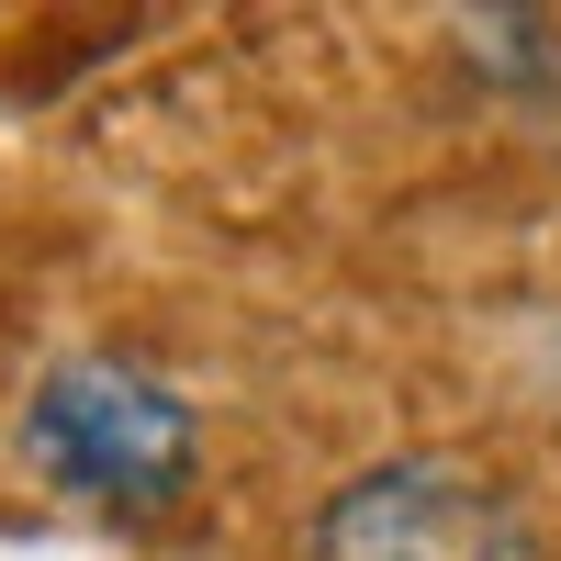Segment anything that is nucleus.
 <instances>
[{"mask_svg":"<svg viewBox=\"0 0 561 561\" xmlns=\"http://www.w3.org/2000/svg\"><path fill=\"white\" fill-rule=\"evenodd\" d=\"M23 460L68 505H102V517H169L180 494L203 483V415L180 382H158L147 359L79 348L23 393Z\"/></svg>","mask_w":561,"mask_h":561,"instance_id":"1","label":"nucleus"},{"mask_svg":"<svg viewBox=\"0 0 561 561\" xmlns=\"http://www.w3.org/2000/svg\"><path fill=\"white\" fill-rule=\"evenodd\" d=\"M528 494L460 449H393L314 494L304 561H539Z\"/></svg>","mask_w":561,"mask_h":561,"instance_id":"2","label":"nucleus"}]
</instances>
